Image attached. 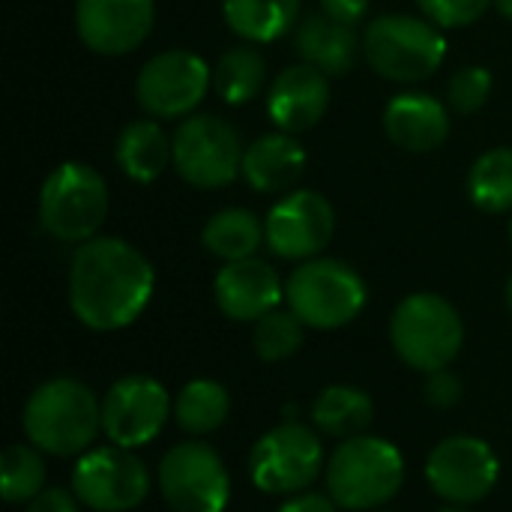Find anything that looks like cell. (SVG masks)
Wrapping results in <instances>:
<instances>
[{
  "mask_svg": "<svg viewBox=\"0 0 512 512\" xmlns=\"http://www.w3.org/2000/svg\"><path fill=\"white\" fill-rule=\"evenodd\" d=\"M27 441L57 459L84 456L102 432V402L72 378H54L33 390L24 405Z\"/></svg>",
  "mask_w": 512,
  "mask_h": 512,
  "instance_id": "7a4b0ae2",
  "label": "cell"
},
{
  "mask_svg": "<svg viewBox=\"0 0 512 512\" xmlns=\"http://www.w3.org/2000/svg\"><path fill=\"white\" fill-rule=\"evenodd\" d=\"M264 228L273 255L285 261H309L333 240L336 210L321 192L297 189L270 207Z\"/></svg>",
  "mask_w": 512,
  "mask_h": 512,
  "instance_id": "9a60e30c",
  "label": "cell"
},
{
  "mask_svg": "<svg viewBox=\"0 0 512 512\" xmlns=\"http://www.w3.org/2000/svg\"><path fill=\"white\" fill-rule=\"evenodd\" d=\"M279 512H339V504L330 495H312V492H306V495H297L288 504H282Z\"/></svg>",
  "mask_w": 512,
  "mask_h": 512,
  "instance_id": "d590c367",
  "label": "cell"
},
{
  "mask_svg": "<svg viewBox=\"0 0 512 512\" xmlns=\"http://www.w3.org/2000/svg\"><path fill=\"white\" fill-rule=\"evenodd\" d=\"M363 54L381 78L414 84L441 69L447 57V39L429 18L390 12L366 27Z\"/></svg>",
  "mask_w": 512,
  "mask_h": 512,
  "instance_id": "5b68a950",
  "label": "cell"
},
{
  "mask_svg": "<svg viewBox=\"0 0 512 512\" xmlns=\"http://www.w3.org/2000/svg\"><path fill=\"white\" fill-rule=\"evenodd\" d=\"M213 84V69L192 51L174 48L150 57L135 81L138 105L159 120L189 117Z\"/></svg>",
  "mask_w": 512,
  "mask_h": 512,
  "instance_id": "7c38bea8",
  "label": "cell"
},
{
  "mask_svg": "<svg viewBox=\"0 0 512 512\" xmlns=\"http://www.w3.org/2000/svg\"><path fill=\"white\" fill-rule=\"evenodd\" d=\"M501 474L495 450L471 435H456L441 441L429 462H426V480L432 492L453 507H471L489 498Z\"/></svg>",
  "mask_w": 512,
  "mask_h": 512,
  "instance_id": "4fadbf2b",
  "label": "cell"
},
{
  "mask_svg": "<svg viewBox=\"0 0 512 512\" xmlns=\"http://www.w3.org/2000/svg\"><path fill=\"white\" fill-rule=\"evenodd\" d=\"M174 168L177 174L198 189H219L234 183L243 174V147L231 123L213 114L186 117L174 138Z\"/></svg>",
  "mask_w": 512,
  "mask_h": 512,
  "instance_id": "ba28073f",
  "label": "cell"
},
{
  "mask_svg": "<svg viewBox=\"0 0 512 512\" xmlns=\"http://www.w3.org/2000/svg\"><path fill=\"white\" fill-rule=\"evenodd\" d=\"M330 108V75L312 63L288 66L276 75L267 93V114L279 132H306L324 120Z\"/></svg>",
  "mask_w": 512,
  "mask_h": 512,
  "instance_id": "ac0fdd59",
  "label": "cell"
},
{
  "mask_svg": "<svg viewBox=\"0 0 512 512\" xmlns=\"http://www.w3.org/2000/svg\"><path fill=\"white\" fill-rule=\"evenodd\" d=\"M426 402L432 408H453L462 402V393H465V384L450 372V369H441V372H432L426 375Z\"/></svg>",
  "mask_w": 512,
  "mask_h": 512,
  "instance_id": "d6a6232c",
  "label": "cell"
},
{
  "mask_svg": "<svg viewBox=\"0 0 512 512\" xmlns=\"http://www.w3.org/2000/svg\"><path fill=\"white\" fill-rule=\"evenodd\" d=\"M201 243H204V249L210 255H216L225 264H231V261L255 258L261 243H267V228H264V222L252 210L228 207V210H219L204 225Z\"/></svg>",
  "mask_w": 512,
  "mask_h": 512,
  "instance_id": "cb8c5ba5",
  "label": "cell"
},
{
  "mask_svg": "<svg viewBox=\"0 0 512 512\" xmlns=\"http://www.w3.org/2000/svg\"><path fill=\"white\" fill-rule=\"evenodd\" d=\"M72 492L90 510L129 512L144 504L150 492V474L132 450L114 444L96 447L75 462Z\"/></svg>",
  "mask_w": 512,
  "mask_h": 512,
  "instance_id": "8fae6325",
  "label": "cell"
},
{
  "mask_svg": "<svg viewBox=\"0 0 512 512\" xmlns=\"http://www.w3.org/2000/svg\"><path fill=\"white\" fill-rule=\"evenodd\" d=\"M168 393L150 375H126L102 396V432L114 447L138 450L168 423Z\"/></svg>",
  "mask_w": 512,
  "mask_h": 512,
  "instance_id": "5bb4252c",
  "label": "cell"
},
{
  "mask_svg": "<svg viewBox=\"0 0 512 512\" xmlns=\"http://www.w3.org/2000/svg\"><path fill=\"white\" fill-rule=\"evenodd\" d=\"M384 132L408 153H429L447 141L450 111L429 93H399L384 108Z\"/></svg>",
  "mask_w": 512,
  "mask_h": 512,
  "instance_id": "d6986e66",
  "label": "cell"
},
{
  "mask_svg": "<svg viewBox=\"0 0 512 512\" xmlns=\"http://www.w3.org/2000/svg\"><path fill=\"white\" fill-rule=\"evenodd\" d=\"M303 330L306 324L291 309H273L270 315L255 321V333H252L255 354L267 363L288 360L303 348V336H306Z\"/></svg>",
  "mask_w": 512,
  "mask_h": 512,
  "instance_id": "f546056e",
  "label": "cell"
},
{
  "mask_svg": "<svg viewBox=\"0 0 512 512\" xmlns=\"http://www.w3.org/2000/svg\"><path fill=\"white\" fill-rule=\"evenodd\" d=\"M231 414V396L222 384L210 378L189 381L174 399V420L189 435L216 432Z\"/></svg>",
  "mask_w": 512,
  "mask_h": 512,
  "instance_id": "484cf974",
  "label": "cell"
},
{
  "mask_svg": "<svg viewBox=\"0 0 512 512\" xmlns=\"http://www.w3.org/2000/svg\"><path fill=\"white\" fill-rule=\"evenodd\" d=\"M321 12H327L330 18L357 27L366 12H369V0H321Z\"/></svg>",
  "mask_w": 512,
  "mask_h": 512,
  "instance_id": "e575fe53",
  "label": "cell"
},
{
  "mask_svg": "<svg viewBox=\"0 0 512 512\" xmlns=\"http://www.w3.org/2000/svg\"><path fill=\"white\" fill-rule=\"evenodd\" d=\"M495 0H417L423 15L438 27H468L474 24Z\"/></svg>",
  "mask_w": 512,
  "mask_h": 512,
  "instance_id": "1f68e13d",
  "label": "cell"
},
{
  "mask_svg": "<svg viewBox=\"0 0 512 512\" xmlns=\"http://www.w3.org/2000/svg\"><path fill=\"white\" fill-rule=\"evenodd\" d=\"M468 195L483 213L512 210V150L495 147L483 153L468 171Z\"/></svg>",
  "mask_w": 512,
  "mask_h": 512,
  "instance_id": "83f0119b",
  "label": "cell"
},
{
  "mask_svg": "<svg viewBox=\"0 0 512 512\" xmlns=\"http://www.w3.org/2000/svg\"><path fill=\"white\" fill-rule=\"evenodd\" d=\"M159 492L171 512H225L231 477L222 456L204 441H186L165 453Z\"/></svg>",
  "mask_w": 512,
  "mask_h": 512,
  "instance_id": "30bf717a",
  "label": "cell"
},
{
  "mask_svg": "<svg viewBox=\"0 0 512 512\" xmlns=\"http://www.w3.org/2000/svg\"><path fill=\"white\" fill-rule=\"evenodd\" d=\"M264 81H267V60L252 42L225 51L213 69V87L228 105L252 102L261 93Z\"/></svg>",
  "mask_w": 512,
  "mask_h": 512,
  "instance_id": "4316f807",
  "label": "cell"
},
{
  "mask_svg": "<svg viewBox=\"0 0 512 512\" xmlns=\"http://www.w3.org/2000/svg\"><path fill=\"white\" fill-rule=\"evenodd\" d=\"M108 216V186L96 168L63 162L48 174L39 192V222L63 243H87Z\"/></svg>",
  "mask_w": 512,
  "mask_h": 512,
  "instance_id": "52a82bcc",
  "label": "cell"
},
{
  "mask_svg": "<svg viewBox=\"0 0 512 512\" xmlns=\"http://www.w3.org/2000/svg\"><path fill=\"white\" fill-rule=\"evenodd\" d=\"M441 512H471V510H465V507H447V510H441Z\"/></svg>",
  "mask_w": 512,
  "mask_h": 512,
  "instance_id": "f35d334b",
  "label": "cell"
},
{
  "mask_svg": "<svg viewBox=\"0 0 512 512\" xmlns=\"http://www.w3.org/2000/svg\"><path fill=\"white\" fill-rule=\"evenodd\" d=\"M39 453L42 450L27 444H12L3 450L0 477L6 504H30L45 489V462Z\"/></svg>",
  "mask_w": 512,
  "mask_h": 512,
  "instance_id": "f1b7e54d",
  "label": "cell"
},
{
  "mask_svg": "<svg viewBox=\"0 0 512 512\" xmlns=\"http://www.w3.org/2000/svg\"><path fill=\"white\" fill-rule=\"evenodd\" d=\"M153 0H75L81 42L105 57L135 51L153 30Z\"/></svg>",
  "mask_w": 512,
  "mask_h": 512,
  "instance_id": "2e32d148",
  "label": "cell"
},
{
  "mask_svg": "<svg viewBox=\"0 0 512 512\" xmlns=\"http://www.w3.org/2000/svg\"><path fill=\"white\" fill-rule=\"evenodd\" d=\"M222 12L240 39L264 45L282 39L297 24L300 0H222Z\"/></svg>",
  "mask_w": 512,
  "mask_h": 512,
  "instance_id": "603a6c76",
  "label": "cell"
},
{
  "mask_svg": "<svg viewBox=\"0 0 512 512\" xmlns=\"http://www.w3.org/2000/svg\"><path fill=\"white\" fill-rule=\"evenodd\" d=\"M402 483L405 459L384 438H348L327 462V492L342 510H378L399 495Z\"/></svg>",
  "mask_w": 512,
  "mask_h": 512,
  "instance_id": "3957f363",
  "label": "cell"
},
{
  "mask_svg": "<svg viewBox=\"0 0 512 512\" xmlns=\"http://www.w3.org/2000/svg\"><path fill=\"white\" fill-rule=\"evenodd\" d=\"M156 288V273L144 252L117 237H93L81 243L69 267V306L75 318L111 333L138 321Z\"/></svg>",
  "mask_w": 512,
  "mask_h": 512,
  "instance_id": "6da1fadb",
  "label": "cell"
},
{
  "mask_svg": "<svg viewBox=\"0 0 512 512\" xmlns=\"http://www.w3.org/2000/svg\"><path fill=\"white\" fill-rule=\"evenodd\" d=\"M492 96V72L486 66H462L447 84V102L456 114L480 111Z\"/></svg>",
  "mask_w": 512,
  "mask_h": 512,
  "instance_id": "4dcf8cb0",
  "label": "cell"
},
{
  "mask_svg": "<svg viewBox=\"0 0 512 512\" xmlns=\"http://www.w3.org/2000/svg\"><path fill=\"white\" fill-rule=\"evenodd\" d=\"M363 276L336 258H309L285 282L288 309L312 330H339L366 306Z\"/></svg>",
  "mask_w": 512,
  "mask_h": 512,
  "instance_id": "8992f818",
  "label": "cell"
},
{
  "mask_svg": "<svg viewBox=\"0 0 512 512\" xmlns=\"http://www.w3.org/2000/svg\"><path fill=\"white\" fill-rule=\"evenodd\" d=\"M306 168V150L291 132H270L243 150V177L255 192H285Z\"/></svg>",
  "mask_w": 512,
  "mask_h": 512,
  "instance_id": "ffe728a7",
  "label": "cell"
},
{
  "mask_svg": "<svg viewBox=\"0 0 512 512\" xmlns=\"http://www.w3.org/2000/svg\"><path fill=\"white\" fill-rule=\"evenodd\" d=\"M375 420V405L369 399V393L348 387V384H336L321 390V396L312 405V423L318 432L330 435V438H357L363 435Z\"/></svg>",
  "mask_w": 512,
  "mask_h": 512,
  "instance_id": "d4e9b609",
  "label": "cell"
},
{
  "mask_svg": "<svg viewBox=\"0 0 512 512\" xmlns=\"http://www.w3.org/2000/svg\"><path fill=\"white\" fill-rule=\"evenodd\" d=\"M297 54L324 75H348L357 63L363 42L351 24L330 18L327 12H312L297 27Z\"/></svg>",
  "mask_w": 512,
  "mask_h": 512,
  "instance_id": "44dd1931",
  "label": "cell"
},
{
  "mask_svg": "<svg viewBox=\"0 0 512 512\" xmlns=\"http://www.w3.org/2000/svg\"><path fill=\"white\" fill-rule=\"evenodd\" d=\"M390 342L402 363L432 375L447 369L465 342V324L456 306L438 294L405 297L390 318Z\"/></svg>",
  "mask_w": 512,
  "mask_h": 512,
  "instance_id": "277c9868",
  "label": "cell"
},
{
  "mask_svg": "<svg viewBox=\"0 0 512 512\" xmlns=\"http://www.w3.org/2000/svg\"><path fill=\"white\" fill-rule=\"evenodd\" d=\"M507 306H510V312H512V276H510V282H507Z\"/></svg>",
  "mask_w": 512,
  "mask_h": 512,
  "instance_id": "74e56055",
  "label": "cell"
},
{
  "mask_svg": "<svg viewBox=\"0 0 512 512\" xmlns=\"http://www.w3.org/2000/svg\"><path fill=\"white\" fill-rule=\"evenodd\" d=\"M78 495L75 492H66V489H42L30 504H27V512H78Z\"/></svg>",
  "mask_w": 512,
  "mask_h": 512,
  "instance_id": "836d02e7",
  "label": "cell"
},
{
  "mask_svg": "<svg viewBox=\"0 0 512 512\" xmlns=\"http://www.w3.org/2000/svg\"><path fill=\"white\" fill-rule=\"evenodd\" d=\"M324 468L321 438L303 423H282L261 435L249 453V477L261 492L291 495L315 483Z\"/></svg>",
  "mask_w": 512,
  "mask_h": 512,
  "instance_id": "9c48e42d",
  "label": "cell"
},
{
  "mask_svg": "<svg viewBox=\"0 0 512 512\" xmlns=\"http://www.w3.org/2000/svg\"><path fill=\"white\" fill-rule=\"evenodd\" d=\"M495 6H498V12H501L504 18H510L512 21V0H495Z\"/></svg>",
  "mask_w": 512,
  "mask_h": 512,
  "instance_id": "8d00e7d4",
  "label": "cell"
},
{
  "mask_svg": "<svg viewBox=\"0 0 512 512\" xmlns=\"http://www.w3.org/2000/svg\"><path fill=\"white\" fill-rule=\"evenodd\" d=\"M510 240H512V219H510Z\"/></svg>",
  "mask_w": 512,
  "mask_h": 512,
  "instance_id": "ab89813d",
  "label": "cell"
},
{
  "mask_svg": "<svg viewBox=\"0 0 512 512\" xmlns=\"http://www.w3.org/2000/svg\"><path fill=\"white\" fill-rule=\"evenodd\" d=\"M174 162V144L156 120H132L117 135V165L135 183H153Z\"/></svg>",
  "mask_w": 512,
  "mask_h": 512,
  "instance_id": "7402d4cb",
  "label": "cell"
},
{
  "mask_svg": "<svg viewBox=\"0 0 512 512\" xmlns=\"http://www.w3.org/2000/svg\"><path fill=\"white\" fill-rule=\"evenodd\" d=\"M216 306L225 318L240 324H255L285 300V285L279 273L261 258L231 261L216 273L213 282Z\"/></svg>",
  "mask_w": 512,
  "mask_h": 512,
  "instance_id": "e0dca14e",
  "label": "cell"
}]
</instances>
